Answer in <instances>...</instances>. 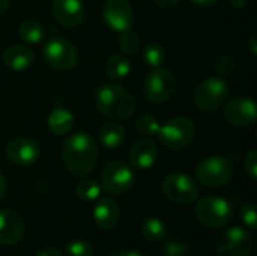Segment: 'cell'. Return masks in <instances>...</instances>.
I'll return each mask as SVG.
<instances>
[{
  "label": "cell",
  "mask_w": 257,
  "mask_h": 256,
  "mask_svg": "<svg viewBox=\"0 0 257 256\" xmlns=\"http://www.w3.org/2000/svg\"><path fill=\"white\" fill-rule=\"evenodd\" d=\"M60 157L72 175L86 177L98 161V145L90 134L78 131L65 139Z\"/></svg>",
  "instance_id": "cell-1"
},
{
  "label": "cell",
  "mask_w": 257,
  "mask_h": 256,
  "mask_svg": "<svg viewBox=\"0 0 257 256\" xmlns=\"http://www.w3.org/2000/svg\"><path fill=\"white\" fill-rule=\"evenodd\" d=\"M96 109L110 119H126L136 112L134 95L117 83H104L95 94Z\"/></svg>",
  "instance_id": "cell-2"
},
{
  "label": "cell",
  "mask_w": 257,
  "mask_h": 256,
  "mask_svg": "<svg viewBox=\"0 0 257 256\" xmlns=\"http://www.w3.org/2000/svg\"><path fill=\"white\" fill-rule=\"evenodd\" d=\"M196 219L211 229H220L230 223L233 217L232 204L220 196H205L197 201L194 207Z\"/></svg>",
  "instance_id": "cell-3"
},
{
  "label": "cell",
  "mask_w": 257,
  "mask_h": 256,
  "mask_svg": "<svg viewBox=\"0 0 257 256\" xmlns=\"http://www.w3.org/2000/svg\"><path fill=\"white\" fill-rule=\"evenodd\" d=\"M157 136L166 149L182 151L194 140L196 125L188 116H175L160 127Z\"/></svg>",
  "instance_id": "cell-4"
},
{
  "label": "cell",
  "mask_w": 257,
  "mask_h": 256,
  "mask_svg": "<svg viewBox=\"0 0 257 256\" xmlns=\"http://www.w3.org/2000/svg\"><path fill=\"white\" fill-rule=\"evenodd\" d=\"M233 161L224 155L203 158L196 167V178L206 187H223L233 177Z\"/></svg>",
  "instance_id": "cell-5"
},
{
  "label": "cell",
  "mask_w": 257,
  "mask_h": 256,
  "mask_svg": "<svg viewBox=\"0 0 257 256\" xmlns=\"http://www.w3.org/2000/svg\"><path fill=\"white\" fill-rule=\"evenodd\" d=\"M136 184V175L133 167L122 161V160H113L107 163L101 174V187L108 195L113 196H122L128 193Z\"/></svg>",
  "instance_id": "cell-6"
},
{
  "label": "cell",
  "mask_w": 257,
  "mask_h": 256,
  "mask_svg": "<svg viewBox=\"0 0 257 256\" xmlns=\"http://www.w3.org/2000/svg\"><path fill=\"white\" fill-rule=\"evenodd\" d=\"M227 97L229 88L226 80L221 77H209L200 81L193 92L194 104L202 112H217L221 106H224Z\"/></svg>",
  "instance_id": "cell-7"
},
{
  "label": "cell",
  "mask_w": 257,
  "mask_h": 256,
  "mask_svg": "<svg viewBox=\"0 0 257 256\" xmlns=\"http://www.w3.org/2000/svg\"><path fill=\"white\" fill-rule=\"evenodd\" d=\"M42 56L45 63L56 71H69L78 63L77 47L60 36L48 39V42L44 45Z\"/></svg>",
  "instance_id": "cell-8"
},
{
  "label": "cell",
  "mask_w": 257,
  "mask_h": 256,
  "mask_svg": "<svg viewBox=\"0 0 257 256\" xmlns=\"http://www.w3.org/2000/svg\"><path fill=\"white\" fill-rule=\"evenodd\" d=\"M143 91L145 97L151 103H166L172 98V95L176 91V77L170 69H166L163 66L154 68V71L149 72L145 80Z\"/></svg>",
  "instance_id": "cell-9"
},
{
  "label": "cell",
  "mask_w": 257,
  "mask_h": 256,
  "mask_svg": "<svg viewBox=\"0 0 257 256\" xmlns=\"http://www.w3.org/2000/svg\"><path fill=\"white\" fill-rule=\"evenodd\" d=\"M163 193L173 204L190 205L197 199L199 187L191 177L181 172H172L163 181Z\"/></svg>",
  "instance_id": "cell-10"
},
{
  "label": "cell",
  "mask_w": 257,
  "mask_h": 256,
  "mask_svg": "<svg viewBox=\"0 0 257 256\" xmlns=\"http://www.w3.org/2000/svg\"><path fill=\"white\" fill-rule=\"evenodd\" d=\"M251 253L253 237L241 226H232L226 229L217 241L218 256H251Z\"/></svg>",
  "instance_id": "cell-11"
},
{
  "label": "cell",
  "mask_w": 257,
  "mask_h": 256,
  "mask_svg": "<svg viewBox=\"0 0 257 256\" xmlns=\"http://www.w3.org/2000/svg\"><path fill=\"white\" fill-rule=\"evenodd\" d=\"M102 20L114 32H123L134 24V8L128 0H107L102 6Z\"/></svg>",
  "instance_id": "cell-12"
},
{
  "label": "cell",
  "mask_w": 257,
  "mask_h": 256,
  "mask_svg": "<svg viewBox=\"0 0 257 256\" xmlns=\"http://www.w3.org/2000/svg\"><path fill=\"white\" fill-rule=\"evenodd\" d=\"M224 119L229 125L245 128L256 122V103L250 97H235L224 103Z\"/></svg>",
  "instance_id": "cell-13"
},
{
  "label": "cell",
  "mask_w": 257,
  "mask_h": 256,
  "mask_svg": "<svg viewBox=\"0 0 257 256\" xmlns=\"http://www.w3.org/2000/svg\"><path fill=\"white\" fill-rule=\"evenodd\" d=\"M6 157L15 166H32L41 157V146L30 137H17L6 146Z\"/></svg>",
  "instance_id": "cell-14"
},
{
  "label": "cell",
  "mask_w": 257,
  "mask_h": 256,
  "mask_svg": "<svg viewBox=\"0 0 257 256\" xmlns=\"http://www.w3.org/2000/svg\"><path fill=\"white\" fill-rule=\"evenodd\" d=\"M53 18L66 29L78 27L84 21L86 9L81 0H54L53 2Z\"/></svg>",
  "instance_id": "cell-15"
},
{
  "label": "cell",
  "mask_w": 257,
  "mask_h": 256,
  "mask_svg": "<svg viewBox=\"0 0 257 256\" xmlns=\"http://www.w3.org/2000/svg\"><path fill=\"white\" fill-rule=\"evenodd\" d=\"M24 237L23 219L12 210H0V244L14 246Z\"/></svg>",
  "instance_id": "cell-16"
},
{
  "label": "cell",
  "mask_w": 257,
  "mask_h": 256,
  "mask_svg": "<svg viewBox=\"0 0 257 256\" xmlns=\"http://www.w3.org/2000/svg\"><path fill=\"white\" fill-rule=\"evenodd\" d=\"M157 158H158V146L151 137L136 142L130 149V163L134 169L146 170L155 164Z\"/></svg>",
  "instance_id": "cell-17"
},
{
  "label": "cell",
  "mask_w": 257,
  "mask_h": 256,
  "mask_svg": "<svg viewBox=\"0 0 257 256\" xmlns=\"http://www.w3.org/2000/svg\"><path fill=\"white\" fill-rule=\"evenodd\" d=\"M93 220L104 231L114 229L120 220V208L111 198H99L93 207Z\"/></svg>",
  "instance_id": "cell-18"
},
{
  "label": "cell",
  "mask_w": 257,
  "mask_h": 256,
  "mask_svg": "<svg viewBox=\"0 0 257 256\" xmlns=\"http://www.w3.org/2000/svg\"><path fill=\"white\" fill-rule=\"evenodd\" d=\"M3 63L12 71H26L35 62V53L23 44H14L2 53Z\"/></svg>",
  "instance_id": "cell-19"
},
{
  "label": "cell",
  "mask_w": 257,
  "mask_h": 256,
  "mask_svg": "<svg viewBox=\"0 0 257 256\" xmlns=\"http://www.w3.org/2000/svg\"><path fill=\"white\" fill-rule=\"evenodd\" d=\"M126 139L125 127L120 122H105L99 128V143L105 149H117Z\"/></svg>",
  "instance_id": "cell-20"
},
{
  "label": "cell",
  "mask_w": 257,
  "mask_h": 256,
  "mask_svg": "<svg viewBox=\"0 0 257 256\" xmlns=\"http://www.w3.org/2000/svg\"><path fill=\"white\" fill-rule=\"evenodd\" d=\"M47 124H48V128L53 134L63 136L72 130V127L75 124V116L65 107H56L48 115Z\"/></svg>",
  "instance_id": "cell-21"
},
{
  "label": "cell",
  "mask_w": 257,
  "mask_h": 256,
  "mask_svg": "<svg viewBox=\"0 0 257 256\" xmlns=\"http://www.w3.org/2000/svg\"><path fill=\"white\" fill-rule=\"evenodd\" d=\"M105 72L113 80H122L131 72V63L125 54L114 53L105 62Z\"/></svg>",
  "instance_id": "cell-22"
},
{
  "label": "cell",
  "mask_w": 257,
  "mask_h": 256,
  "mask_svg": "<svg viewBox=\"0 0 257 256\" xmlns=\"http://www.w3.org/2000/svg\"><path fill=\"white\" fill-rule=\"evenodd\" d=\"M142 235L145 237V240L151 241V243H160L167 237V229L166 225L161 219L158 217H148L142 222L140 226Z\"/></svg>",
  "instance_id": "cell-23"
},
{
  "label": "cell",
  "mask_w": 257,
  "mask_h": 256,
  "mask_svg": "<svg viewBox=\"0 0 257 256\" xmlns=\"http://www.w3.org/2000/svg\"><path fill=\"white\" fill-rule=\"evenodd\" d=\"M18 35L27 44H39L45 38L44 27L36 20H24L18 27Z\"/></svg>",
  "instance_id": "cell-24"
},
{
  "label": "cell",
  "mask_w": 257,
  "mask_h": 256,
  "mask_svg": "<svg viewBox=\"0 0 257 256\" xmlns=\"http://www.w3.org/2000/svg\"><path fill=\"white\" fill-rule=\"evenodd\" d=\"M101 184L93 178H84L81 180L75 187V195L83 202H93L101 198Z\"/></svg>",
  "instance_id": "cell-25"
},
{
  "label": "cell",
  "mask_w": 257,
  "mask_h": 256,
  "mask_svg": "<svg viewBox=\"0 0 257 256\" xmlns=\"http://www.w3.org/2000/svg\"><path fill=\"white\" fill-rule=\"evenodd\" d=\"M143 60L148 66H152V68H158L163 65V62L166 60V51L164 48L160 45V44H155V42H149L145 45L143 48Z\"/></svg>",
  "instance_id": "cell-26"
},
{
  "label": "cell",
  "mask_w": 257,
  "mask_h": 256,
  "mask_svg": "<svg viewBox=\"0 0 257 256\" xmlns=\"http://www.w3.org/2000/svg\"><path fill=\"white\" fill-rule=\"evenodd\" d=\"M160 127H161L160 121L154 115H151V113L140 115L137 118V122H136V130L142 136H145V137H152V136L158 134Z\"/></svg>",
  "instance_id": "cell-27"
},
{
  "label": "cell",
  "mask_w": 257,
  "mask_h": 256,
  "mask_svg": "<svg viewBox=\"0 0 257 256\" xmlns=\"http://www.w3.org/2000/svg\"><path fill=\"white\" fill-rule=\"evenodd\" d=\"M119 47L125 54H134L140 50V36L134 30L128 29L120 32L119 36Z\"/></svg>",
  "instance_id": "cell-28"
},
{
  "label": "cell",
  "mask_w": 257,
  "mask_h": 256,
  "mask_svg": "<svg viewBox=\"0 0 257 256\" xmlns=\"http://www.w3.org/2000/svg\"><path fill=\"white\" fill-rule=\"evenodd\" d=\"M235 71H236V60L232 56L224 54V56L217 59V62H215V72L218 74V77H221V78L230 77V75L235 74Z\"/></svg>",
  "instance_id": "cell-29"
},
{
  "label": "cell",
  "mask_w": 257,
  "mask_h": 256,
  "mask_svg": "<svg viewBox=\"0 0 257 256\" xmlns=\"http://www.w3.org/2000/svg\"><path fill=\"white\" fill-rule=\"evenodd\" d=\"M68 256H93V247L89 241L84 240H72L66 246Z\"/></svg>",
  "instance_id": "cell-30"
},
{
  "label": "cell",
  "mask_w": 257,
  "mask_h": 256,
  "mask_svg": "<svg viewBox=\"0 0 257 256\" xmlns=\"http://www.w3.org/2000/svg\"><path fill=\"white\" fill-rule=\"evenodd\" d=\"M164 252L167 256H185L190 252V244H188V241L176 237V238H172L166 244Z\"/></svg>",
  "instance_id": "cell-31"
},
{
  "label": "cell",
  "mask_w": 257,
  "mask_h": 256,
  "mask_svg": "<svg viewBox=\"0 0 257 256\" xmlns=\"http://www.w3.org/2000/svg\"><path fill=\"white\" fill-rule=\"evenodd\" d=\"M239 217H241L242 223L245 225V228H248L250 231H256L257 216L254 204H245V205H242V208L239 211Z\"/></svg>",
  "instance_id": "cell-32"
},
{
  "label": "cell",
  "mask_w": 257,
  "mask_h": 256,
  "mask_svg": "<svg viewBox=\"0 0 257 256\" xmlns=\"http://www.w3.org/2000/svg\"><path fill=\"white\" fill-rule=\"evenodd\" d=\"M244 169L245 172L248 174V177L251 180H256L257 178V151L256 149H251L247 155H245V160H244Z\"/></svg>",
  "instance_id": "cell-33"
},
{
  "label": "cell",
  "mask_w": 257,
  "mask_h": 256,
  "mask_svg": "<svg viewBox=\"0 0 257 256\" xmlns=\"http://www.w3.org/2000/svg\"><path fill=\"white\" fill-rule=\"evenodd\" d=\"M110 256H148L139 250H133V249H120V250H116L113 252Z\"/></svg>",
  "instance_id": "cell-34"
},
{
  "label": "cell",
  "mask_w": 257,
  "mask_h": 256,
  "mask_svg": "<svg viewBox=\"0 0 257 256\" xmlns=\"http://www.w3.org/2000/svg\"><path fill=\"white\" fill-rule=\"evenodd\" d=\"M35 256H63V255H62V252H60L59 249H56V247H45V249L39 250V252H38Z\"/></svg>",
  "instance_id": "cell-35"
},
{
  "label": "cell",
  "mask_w": 257,
  "mask_h": 256,
  "mask_svg": "<svg viewBox=\"0 0 257 256\" xmlns=\"http://www.w3.org/2000/svg\"><path fill=\"white\" fill-rule=\"evenodd\" d=\"M157 6L160 8H164V9H170L173 6H176L181 0H154Z\"/></svg>",
  "instance_id": "cell-36"
},
{
  "label": "cell",
  "mask_w": 257,
  "mask_h": 256,
  "mask_svg": "<svg viewBox=\"0 0 257 256\" xmlns=\"http://www.w3.org/2000/svg\"><path fill=\"white\" fill-rule=\"evenodd\" d=\"M6 192H8V187H6V180L3 177V174L0 172V202L6 198Z\"/></svg>",
  "instance_id": "cell-37"
},
{
  "label": "cell",
  "mask_w": 257,
  "mask_h": 256,
  "mask_svg": "<svg viewBox=\"0 0 257 256\" xmlns=\"http://www.w3.org/2000/svg\"><path fill=\"white\" fill-rule=\"evenodd\" d=\"M194 5H197V6H203V8H208V6H214V5H217L220 0H191Z\"/></svg>",
  "instance_id": "cell-38"
},
{
  "label": "cell",
  "mask_w": 257,
  "mask_h": 256,
  "mask_svg": "<svg viewBox=\"0 0 257 256\" xmlns=\"http://www.w3.org/2000/svg\"><path fill=\"white\" fill-rule=\"evenodd\" d=\"M256 41H257V38H256V35H253L251 38H250V42H248V47H250V51L256 56L257 54V45H256Z\"/></svg>",
  "instance_id": "cell-39"
},
{
  "label": "cell",
  "mask_w": 257,
  "mask_h": 256,
  "mask_svg": "<svg viewBox=\"0 0 257 256\" xmlns=\"http://www.w3.org/2000/svg\"><path fill=\"white\" fill-rule=\"evenodd\" d=\"M245 5H247V0H232V6H235L238 9L244 8Z\"/></svg>",
  "instance_id": "cell-40"
},
{
  "label": "cell",
  "mask_w": 257,
  "mask_h": 256,
  "mask_svg": "<svg viewBox=\"0 0 257 256\" xmlns=\"http://www.w3.org/2000/svg\"><path fill=\"white\" fill-rule=\"evenodd\" d=\"M8 6H9V0H0V15L6 12Z\"/></svg>",
  "instance_id": "cell-41"
}]
</instances>
